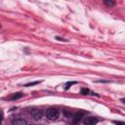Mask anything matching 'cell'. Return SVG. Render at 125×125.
Returning a JSON list of instances; mask_svg holds the SVG:
<instances>
[{
    "mask_svg": "<svg viewBox=\"0 0 125 125\" xmlns=\"http://www.w3.org/2000/svg\"><path fill=\"white\" fill-rule=\"evenodd\" d=\"M80 94H81V95H84V96H86V95H92V96L100 97V95H99V94L94 93V92H91L88 88H81V90H80Z\"/></svg>",
    "mask_w": 125,
    "mask_h": 125,
    "instance_id": "5",
    "label": "cell"
},
{
    "mask_svg": "<svg viewBox=\"0 0 125 125\" xmlns=\"http://www.w3.org/2000/svg\"><path fill=\"white\" fill-rule=\"evenodd\" d=\"M31 115L33 117L34 120H40L42 117H43V110L42 109H33L31 112Z\"/></svg>",
    "mask_w": 125,
    "mask_h": 125,
    "instance_id": "4",
    "label": "cell"
},
{
    "mask_svg": "<svg viewBox=\"0 0 125 125\" xmlns=\"http://www.w3.org/2000/svg\"><path fill=\"white\" fill-rule=\"evenodd\" d=\"M28 121L23 119V118H18L12 121V124H16V125H23V124H27Z\"/></svg>",
    "mask_w": 125,
    "mask_h": 125,
    "instance_id": "7",
    "label": "cell"
},
{
    "mask_svg": "<svg viewBox=\"0 0 125 125\" xmlns=\"http://www.w3.org/2000/svg\"><path fill=\"white\" fill-rule=\"evenodd\" d=\"M84 114H85V112L84 111H79V112H76V113H74L73 115H72V122L73 123H79L81 120H82V118L84 117Z\"/></svg>",
    "mask_w": 125,
    "mask_h": 125,
    "instance_id": "3",
    "label": "cell"
},
{
    "mask_svg": "<svg viewBox=\"0 0 125 125\" xmlns=\"http://www.w3.org/2000/svg\"><path fill=\"white\" fill-rule=\"evenodd\" d=\"M114 123H123V121H113Z\"/></svg>",
    "mask_w": 125,
    "mask_h": 125,
    "instance_id": "13",
    "label": "cell"
},
{
    "mask_svg": "<svg viewBox=\"0 0 125 125\" xmlns=\"http://www.w3.org/2000/svg\"><path fill=\"white\" fill-rule=\"evenodd\" d=\"M22 97H23V94H22L21 92H18V93L12 94V95L9 96L7 99H8V100H11V101H17V100H19V99H21V98H22Z\"/></svg>",
    "mask_w": 125,
    "mask_h": 125,
    "instance_id": "6",
    "label": "cell"
},
{
    "mask_svg": "<svg viewBox=\"0 0 125 125\" xmlns=\"http://www.w3.org/2000/svg\"><path fill=\"white\" fill-rule=\"evenodd\" d=\"M55 39H57V40H59V41H63V42H68V40H67V39H64V38H62V37H60V36H56V37H55Z\"/></svg>",
    "mask_w": 125,
    "mask_h": 125,
    "instance_id": "11",
    "label": "cell"
},
{
    "mask_svg": "<svg viewBox=\"0 0 125 125\" xmlns=\"http://www.w3.org/2000/svg\"><path fill=\"white\" fill-rule=\"evenodd\" d=\"M74 84H77V81H69V82H66L65 84H64V87H63V89L64 90H68L72 85H74Z\"/></svg>",
    "mask_w": 125,
    "mask_h": 125,
    "instance_id": "9",
    "label": "cell"
},
{
    "mask_svg": "<svg viewBox=\"0 0 125 125\" xmlns=\"http://www.w3.org/2000/svg\"><path fill=\"white\" fill-rule=\"evenodd\" d=\"M45 116L49 120H52V121L57 120L59 118V116H60V110L58 108H56V107H50V108H48L46 110Z\"/></svg>",
    "mask_w": 125,
    "mask_h": 125,
    "instance_id": "1",
    "label": "cell"
},
{
    "mask_svg": "<svg viewBox=\"0 0 125 125\" xmlns=\"http://www.w3.org/2000/svg\"><path fill=\"white\" fill-rule=\"evenodd\" d=\"M39 83H41V81H33V82H29V83H26V84H24L23 86H24V87H30V86H34V85H37V84H39Z\"/></svg>",
    "mask_w": 125,
    "mask_h": 125,
    "instance_id": "10",
    "label": "cell"
},
{
    "mask_svg": "<svg viewBox=\"0 0 125 125\" xmlns=\"http://www.w3.org/2000/svg\"><path fill=\"white\" fill-rule=\"evenodd\" d=\"M0 28H1V24H0Z\"/></svg>",
    "mask_w": 125,
    "mask_h": 125,
    "instance_id": "14",
    "label": "cell"
},
{
    "mask_svg": "<svg viewBox=\"0 0 125 125\" xmlns=\"http://www.w3.org/2000/svg\"><path fill=\"white\" fill-rule=\"evenodd\" d=\"M95 82H98V83H108V82H110L109 80H97V81H95Z\"/></svg>",
    "mask_w": 125,
    "mask_h": 125,
    "instance_id": "12",
    "label": "cell"
},
{
    "mask_svg": "<svg viewBox=\"0 0 125 125\" xmlns=\"http://www.w3.org/2000/svg\"><path fill=\"white\" fill-rule=\"evenodd\" d=\"M103 2L107 7H113L115 5V1L114 0H103Z\"/></svg>",
    "mask_w": 125,
    "mask_h": 125,
    "instance_id": "8",
    "label": "cell"
},
{
    "mask_svg": "<svg viewBox=\"0 0 125 125\" xmlns=\"http://www.w3.org/2000/svg\"><path fill=\"white\" fill-rule=\"evenodd\" d=\"M98 122H99V119L97 117H94V116L84 117L82 120V123L85 125H94V124H97Z\"/></svg>",
    "mask_w": 125,
    "mask_h": 125,
    "instance_id": "2",
    "label": "cell"
}]
</instances>
